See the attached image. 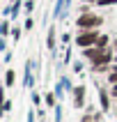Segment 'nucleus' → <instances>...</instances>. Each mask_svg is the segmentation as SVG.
I'll use <instances>...</instances> for the list:
<instances>
[{"label": "nucleus", "mask_w": 117, "mask_h": 122, "mask_svg": "<svg viewBox=\"0 0 117 122\" xmlns=\"http://www.w3.org/2000/svg\"><path fill=\"white\" fill-rule=\"evenodd\" d=\"M101 25H103V16L92 14V12H85L76 19V28L78 30H99Z\"/></svg>", "instance_id": "1"}, {"label": "nucleus", "mask_w": 117, "mask_h": 122, "mask_svg": "<svg viewBox=\"0 0 117 122\" xmlns=\"http://www.w3.org/2000/svg\"><path fill=\"white\" fill-rule=\"evenodd\" d=\"M99 37H101L99 30H78V35L74 37V41H76L78 48H89V46H96Z\"/></svg>", "instance_id": "2"}, {"label": "nucleus", "mask_w": 117, "mask_h": 122, "mask_svg": "<svg viewBox=\"0 0 117 122\" xmlns=\"http://www.w3.org/2000/svg\"><path fill=\"white\" fill-rule=\"evenodd\" d=\"M74 106L76 108H83L85 106V88L83 85H76L74 88Z\"/></svg>", "instance_id": "3"}, {"label": "nucleus", "mask_w": 117, "mask_h": 122, "mask_svg": "<svg viewBox=\"0 0 117 122\" xmlns=\"http://www.w3.org/2000/svg\"><path fill=\"white\" fill-rule=\"evenodd\" d=\"M110 97H112V95H110L106 88L99 90V102H101V111H103V113H110Z\"/></svg>", "instance_id": "4"}, {"label": "nucleus", "mask_w": 117, "mask_h": 122, "mask_svg": "<svg viewBox=\"0 0 117 122\" xmlns=\"http://www.w3.org/2000/svg\"><path fill=\"white\" fill-rule=\"evenodd\" d=\"M103 53V48H99V46H89V48H83V58H85V60H96V58H99V55Z\"/></svg>", "instance_id": "5"}, {"label": "nucleus", "mask_w": 117, "mask_h": 122, "mask_svg": "<svg viewBox=\"0 0 117 122\" xmlns=\"http://www.w3.org/2000/svg\"><path fill=\"white\" fill-rule=\"evenodd\" d=\"M14 83H16V71H14V69H7V74H5V85H7V88H12Z\"/></svg>", "instance_id": "6"}, {"label": "nucleus", "mask_w": 117, "mask_h": 122, "mask_svg": "<svg viewBox=\"0 0 117 122\" xmlns=\"http://www.w3.org/2000/svg\"><path fill=\"white\" fill-rule=\"evenodd\" d=\"M96 46H99V48H110V46H112V44H110V37H108V35H101L99 41H96Z\"/></svg>", "instance_id": "7"}, {"label": "nucleus", "mask_w": 117, "mask_h": 122, "mask_svg": "<svg viewBox=\"0 0 117 122\" xmlns=\"http://www.w3.org/2000/svg\"><path fill=\"white\" fill-rule=\"evenodd\" d=\"M110 69H112V71L108 74L106 81H108V85H117V67H110Z\"/></svg>", "instance_id": "8"}, {"label": "nucleus", "mask_w": 117, "mask_h": 122, "mask_svg": "<svg viewBox=\"0 0 117 122\" xmlns=\"http://www.w3.org/2000/svg\"><path fill=\"white\" fill-rule=\"evenodd\" d=\"M48 48H51V51L55 48V30L53 28H51V32H48Z\"/></svg>", "instance_id": "9"}, {"label": "nucleus", "mask_w": 117, "mask_h": 122, "mask_svg": "<svg viewBox=\"0 0 117 122\" xmlns=\"http://www.w3.org/2000/svg\"><path fill=\"white\" fill-rule=\"evenodd\" d=\"M46 106H48V108H53V106H55V95H53V92H48V95H46Z\"/></svg>", "instance_id": "10"}, {"label": "nucleus", "mask_w": 117, "mask_h": 122, "mask_svg": "<svg viewBox=\"0 0 117 122\" xmlns=\"http://www.w3.org/2000/svg\"><path fill=\"white\" fill-rule=\"evenodd\" d=\"M12 37H14V39H19V37H21V28H14V30H12Z\"/></svg>", "instance_id": "11"}, {"label": "nucleus", "mask_w": 117, "mask_h": 122, "mask_svg": "<svg viewBox=\"0 0 117 122\" xmlns=\"http://www.w3.org/2000/svg\"><path fill=\"white\" fill-rule=\"evenodd\" d=\"M2 35H5V37L9 35V23H2Z\"/></svg>", "instance_id": "12"}, {"label": "nucleus", "mask_w": 117, "mask_h": 122, "mask_svg": "<svg viewBox=\"0 0 117 122\" xmlns=\"http://www.w3.org/2000/svg\"><path fill=\"white\" fill-rule=\"evenodd\" d=\"M99 5H117V0H101Z\"/></svg>", "instance_id": "13"}, {"label": "nucleus", "mask_w": 117, "mask_h": 122, "mask_svg": "<svg viewBox=\"0 0 117 122\" xmlns=\"http://www.w3.org/2000/svg\"><path fill=\"white\" fill-rule=\"evenodd\" d=\"M32 25H34V21H32V19H28V21H25V28H28V30H32Z\"/></svg>", "instance_id": "14"}, {"label": "nucleus", "mask_w": 117, "mask_h": 122, "mask_svg": "<svg viewBox=\"0 0 117 122\" xmlns=\"http://www.w3.org/2000/svg\"><path fill=\"white\" fill-rule=\"evenodd\" d=\"M110 95H112V97L117 99V85H110Z\"/></svg>", "instance_id": "15"}, {"label": "nucleus", "mask_w": 117, "mask_h": 122, "mask_svg": "<svg viewBox=\"0 0 117 122\" xmlns=\"http://www.w3.org/2000/svg\"><path fill=\"white\" fill-rule=\"evenodd\" d=\"M83 2H85V5H99L101 0H83Z\"/></svg>", "instance_id": "16"}, {"label": "nucleus", "mask_w": 117, "mask_h": 122, "mask_svg": "<svg viewBox=\"0 0 117 122\" xmlns=\"http://www.w3.org/2000/svg\"><path fill=\"white\" fill-rule=\"evenodd\" d=\"M112 48H115V51H117V39H115V41H112Z\"/></svg>", "instance_id": "17"}]
</instances>
